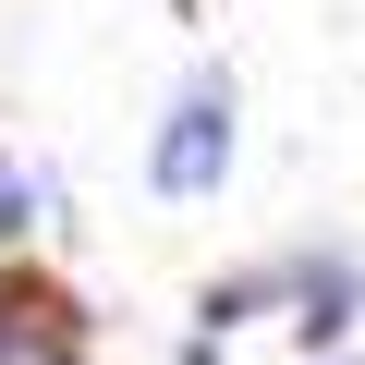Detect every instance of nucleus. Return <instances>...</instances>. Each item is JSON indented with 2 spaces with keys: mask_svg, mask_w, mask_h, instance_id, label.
Returning a JSON list of instances; mask_svg holds the SVG:
<instances>
[{
  "mask_svg": "<svg viewBox=\"0 0 365 365\" xmlns=\"http://www.w3.org/2000/svg\"><path fill=\"white\" fill-rule=\"evenodd\" d=\"M268 304H292V268H280V256H256V268L207 280V292H195V329H207V341H232V329H244V317H268Z\"/></svg>",
  "mask_w": 365,
  "mask_h": 365,
  "instance_id": "4",
  "label": "nucleus"
},
{
  "mask_svg": "<svg viewBox=\"0 0 365 365\" xmlns=\"http://www.w3.org/2000/svg\"><path fill=\"white\" fill-rule=\"evenodd\" d=\"M0 365H86V292L0 256Z\"/></svg>",
  "mask_w": 365,
  "mask_h": 365,
  "instance_id": "2",
  "label": "nucleus"
},
{
  "mask_svg": "<svg viewBox=\"0 0 365 365\" xmlns=\"http://www.w3.org/2000/svg\"><path fill=\"white\" fill-rule=\"evenodd\" d=\"M304 365H353V341H341V353H304Z\"/></svg>",
  "mask_w": 365,
  "mask_h": 365,
  "instance_id": "7",
  "label": "nucleus"
},
{
  "mask_svg": "<svg viewBox=\"0 0 365 365\" xmlns=\"http://www.w3.org/2000/svg\"><path fill=\"white\" fill-rule=\"evenodd\" d=\"M182 365H220V341H207V329H195V341H182Z\"/></svg>",
  "mask_w": 365,
  "mask_h": 365,
  "instance_id": "6",
  "label": "nucleus"
},
{
  "mask_svg": "<svg viewBox=\"0 0 365 365\" xmlns=\"http://www.w3.org/2000/svg\"><path fill=\"white\" fill-rule=\"evenodd\" d=\"M280 268H292V341L304 353H341L365 329V256L353 244H292Z\"/></svg>",
  "mask_w": 365,
  "mask_h": 365,
  "instance_id": "3",
  "label": "nucleus"
},
{
  "mask_svg": "<svg viewBox=\"0 0 365 365\" xmlns=\"http://www.w3.org/2000/svg\"><path fill=\"white\" fill-rule=\"evenodd\" d=\"M232 158H244V86H232V61H195L170 86V110H158V146H146V182L170 207H207L220 182H232Z\"/></svg>",
  "mask_w": 365,
  "mask_h": 365,
  "instance_id": "1",
  "label": "nucleus"
},
{
  "mask_svg": "<svg viewBox=\"0 0 365 365\" xmlns=\"http://www.w3.org/2000/svg\"><path fill=\"white\" fill-rule=\"evenodd\" d=\"M37 207H49V182L0 146V256H25V232H37Z\"/></svg>",
  "mask_w": 365,
  "mask_h": 365,
  "instance_id": "5",
  "label": "nucleus"
}]
</instances>
